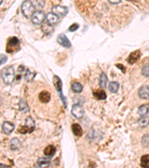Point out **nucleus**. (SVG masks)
I'll list each match as a JSON object with an SVG mask.
<instances>
[{"label": "nucleus", "instance_id": "obj_1", "mask_svg": "<svg viewBox=\"0 0 149 168\" xmlns=\"http://www.w3.org/2000/svg\"><path fill=\"white\" fill-rule=\"evenodd\" d=\"M1 76L5 84H10L15 79V70L12 66L4 67L1 70Z\"/></svg>", "mask_w": 149, "mask_h": 168}, {"label": "nucleus", "instance_id": "obj_2", "mask_svg": "<svg viewBox=\"0 0 149 168\" xmlns=\"http://www.w3.org/2000/svg\"><path fill=\"white\" fill-rule=\"evenodd\" d=\"M21 10H22V14L25 17L29 18V17H32V15L35 12L34 11H35V7L33 5L32 2L25 1V2H22V6H21Z\"/></svg>", "mask_w": 149, "mask_h": 168}, {"label": "nucleus", "instance_id": "obj_3", "mask_svg": "<svg viewBox=\"0 0 149 168\" xmlns=\"http://www.w3.org/2000/svg\"><path fill=\"white\" fill-rule=\"evenodd\" d=\"M53 83L55 87L56 90L57 91V92L59 93V95H60V97L62 100L63 103L64 104V106H66V99L64 97V94L62 93V82L60 80V78L57 76H55L53 78Z\"/></svg>", "mask_w": 149, "mask_h": 168}, {"label": "nucleus", "instance_id": "obj_4", "mask_svg": "<svg viewBox=\"0 0 149 168\" xmlns=\"http://www.w3.org/2000/svg\"><path fill=\"white\" fill-rule=\"evenodd\" d=\"M45 17H46V16L43 11H37L32 15L31 22L34 25H40V24H42L43 22Z\"/></svg>", "mask_w": 149, "mask_h": 168}, {"label": "nucleus", "instance_id": "obj_5", "mask_svg": "<svg viewBox=\"0 0 149 168\" xmlns=\"http://www.w3.org/2000/svg\"><path fill=\"white\" fill-rule=\"evenodd\" d=\"M20 45V40L17 37H11L8 40L7 44V52H12L14 51L16 47Z\"/></svg>", "mask_w": 149, "mask_h": 168}, {"label": "nucleus", "instance_id": "obj_6", "mask_svg": "<svg viewBox=\"0 0 149 168\" xmlns=\"http://www.w3.org/2000/svg\"><path fill=\"white\" fill-rule=\"evenodd\" d=\"M52 13H55L57 17H64L68 13V8L62 5H55L52 7Z\"/></svg>", "mask_w": 149, "mask_h": 168}, {"label": "nucleus", "instance_id": "obj_7", "mask_svg": "<svg viewBox=\"0 0 149 168\" xmlns=\"http://www.w3.org/2000/svg\"><path fill=\"white\" fill-rule=\"evenodd\" d=\"M71 113H72L73 117H75L77 119H80L84 116V109L80 105L75 104L72 105Z\"/></svg>", "mask_w": 149, "mask_h": 168}, {"label": "nucleus", "instance_id": "obj_8", "mask_svg": "<svg viewBox=\"0 0 149 168\" xmlns=\"http://www.w3.org/2000/svg\"><path fill=\"white\" fill-rule=\"evenodd\" d=\"M141 56H142V54H141L140 50L137 49V50L134 51L130 54L128 58H127V63L130 64H134L137 60H139V59L141 58Z\"/></svg>", "mask_w": 149, "mask_h": 168}, {"label": "nucleus", "instance_id": "obj_9", "mask_svg": "<svg viewBox=\"0 0 149 168\" xmlns=\"http://www.w3.org/2000/svg\"><path fill=\"white\" fill-rule=\"evenodd\" d=\"M57 41L60 45L65 48H70L71 47V42L69 39L67 38L66 36L64 34H60L57 37Z\"/></svg>", "mask_w": 149, "mask_h": 168}, {"label": "nucleus", "instance_id": "obj_10", "mask_svg": "<svg viewBox=\"0 0 149 168\" xmlns=\"http://www.w3.org/2000/svg\"><path fill=\"white\" fill-rule=\"evenodd\" d=\"M138 95H139V97L143 99H149V86H142L138 91Z\"/></svg>", "mask_w": 149, "mask_h": 168}, {"label": "nucleus", "instance_id": "obj_11", "mask_svg": "<svg viewBox=\"0 0 149 168\" xmlns=\"http://www.w3.org/2000/svg\"><path fill=\"white\" fill-rule=\"evenodd\" d=\"M14 127H15L14 124L12 123L11 122H8V121H5L2 126V131L6 134H10L14 129Z\"/></svg>", "mask_w": 149, "mask_h": 168}, {"label": "nucleus", "instance_id": "obj_12", "mask_svg": "<svg viewBox=\"0 0 149 168\" xmlns=\"http://www.w3.org/2000/svg\"><path fill=\"white\" fill-rule=\"evenodd\" d=\"M51 99V93L46 91H43L39 93V100L43 103H49Z\"/></svg>", "mask_w": 149, "mask_h": 168}, {"label": "nucleus", "instance_id": "obj_13", "mask_svg": "<svg viewBox=\"0 0 149 168\" xmlns=\"http://www.w3.org/2000/svg\"><path fill=\"white\" fill-rule=\"evenodd\" d=\"M51 157L39 158L37 160V165L40 168H47L50 164Z\"/></svg>", "mask_w": 149, "mask_h": 168}, {"label": "nucleus", "instance_id": "obj_14", "mask_svg": "<svg viewBox=\"0 0 149 168\" xmlns=\"http://www.w3.org/2000/svg\"><path fill=\"white\" fill-rule=\"evenodd\" d=\"M45 20H46V22H48V23L52 25H55V24H56L57 22H58L59 18L57 15L55 14V13H49L46 15Z\"/></svg>", "mask_w": 149, "mask_h": 168}, {"label": "nucleus", "instance_id": "obj_15", "mask_svg": "<svg viewBox=\"0 0 149 168\" xmlns=\"http://www.w3.org/2000/svg\"><path fill=\"white\" fill-rule=\"evenodd\" d=\"M56 153V148L53 146V145H49L44 149L43 154L45 155L46 157H51L52 158L54 155Z\"/></svg>", "mask_w": 149, "mask_h": 168}, {"label": "nucleus", "instance_id": "obj_16", "mask_svg": "<svg viewBox=\"0 0 149 168\" xmlns=\"http://www.w3.org/2000/svg\"><path fill=\"white\" fill-rule=\"evenodd\" d=\"M72 130L73 134L77 137L82 136L83 134V130L82 128L80 127V125L78 123H73L72 125Z\"/></svg>", "mask_w": 149, "mask_h": 168}, {"label": "nucleus", "instance_id": "obj_17", "mask_svg": "<svg viewBox=\"0 0 149 168\" xmlns=\"http://www.w3.org/2000/svg\"><path fill=\"white\" fill-rule=\"evenodd\" d=\"M92 94L95 98L99 100H104L107 98V94L103 90H95L92 92Z\"/></svg>", "mask_w": 149, "mask_h": 168}, {"label": "nucleus", "instance_id": "obj_18", "mask_svg": "<svg viewBox=\"0 0 149 168\" xmlns=\"http://www.w3.org/2000/svg\"><path fill=\"white\" fill-rule=\"evenodd\" d=\"M25 126L29 129L30 133H31L34 131V126H35V123H34V120L31 117H29L26 118V119H25Z\"/></svg>", "mask_w": 149, "mask_h": 168}, {"label": "nucleus", "instance_id": "obj_19", "mask_svg": "<svg viewBox=\"0 0 149 168\" xmlns=\"http://www.w3.org/2000/svg\"><path fill=\"white\" fill-rule=\"evenodd\" d=\"M119 84L117 82H111L108 84V89L113 93H116L119 91Z\"/></svg>", "mask_w": 149, "mask_h": 168}, {"label": "nucleus", "instance_id": "obj_20", "mask_svg": "<svg viewBox=\"0 0 149 168\" xmlns=\"http://www.w3.org/2000/svg\"><path fill=\"white\" fill-rule=\"evenodd\" d=\"M140 165L143 168H149V155H143L141 157Z\"/></svg>", "mask_w": 149, "mask_h": 168}, {"label": "nucleus", "instance_id": "obj_21", "mask_svg": "<svg viewBox=\"0 0 149 168\" xmlns=\"http://www.w3.org/2000/svg\"><path fill=\"white\" fill-rule=\"evenodd\" d=\"M149 111V107L146 105H143L139 108L138 109V114H139V116L141 117H144L145 116H146V114L148 113Z\"/></svg>", "mask_w": 149, "mask_h": 168}, {"label": "nucleus", "instance_id": "obj_22", "mask_svg": "<svg viewBox=\"0 0 149 168\" xmlns=\"http://www.w3.org/2000/svg\"><path fill=\"white\" fill-rule=\"evenodd\" d=\"M71 88H72V91L74 93H79L82 91L83 90V86L82 84H80L79 82H73L71 86Z\"/></svg>", "mask_w": 149, "mask_h": 168}, {"label": "nucleus", "instance_id": "obj_23", "mask_svg": "<svg viewBox=\"0 0 149 168\" xmlns=\"http://www.w3.org/2000/svg\"><path fill=\"white\" fill-rule=\"evenodd\" d=\"M99 86L101 87H106V84L107 83V77L106 76V74L104 72H102V73L101 74L100 76H99Z\"/></svg>", "mask_w": 149, "mask_h": 168}, {"label": "nucleus", "instance_id": "obj_24", "mask_svg": "<svg viewBox=\"0 0 149 168\" xmlns=\"http://www.w3.org/2000/svg\"><path fill=\"white\" fill-rule=\"evenodd\" d=\"M41 28H42L43 32L45 34H50L51 32H52V30H53V27H52V25L49 24L47 22H43Z\"/></svg>", "mask_w": 149, "mask_h": 168}, {"label": "nucleus", "instance_id": "obj_25", "mask_svg": "<svg viewBox=\"0 0 149 168\" xmlns=\"http://www.w3.org/2000/svg\"><path fill=\"white\" fill-rule=\"evenodd\" d=\"M20 146V142L17 138H13V139L10 141V147L12 150H17Z\"/></svg>", "mask_w": 149, "mask_h": 168}, {"label": "nucleus", "instance_id": "obj_26", "mask_svg": "<svg viewBox=\"0 0 149 168\" xmlns=\"http://www.w3.org/2000/svg\"><path fill=\"white\" fill-rule=\"evenodd\" d=\"M19 108H20V111H22V112H26V111H29V107H28V105L25 103V100L22 99H21L20 100V103H19Z\"/></svg>", "mask_w": 149, "mask_h": 168}, {"label": "nucleus", "instance_id": "obj_27", "mask_svg": "<svg viewBox=\"0 0 149 168\" xmlns=\"http://www.w3.org/2000/svg\"><path fill=\"white\" fill-rule=\"evenodd\" d=\"M35 75H36L35 72H32L31 71H30V70L27 69L26 72H25V80H26L27 82H31V81L34 79Z\"/></svg>", "mask_w": 149, "mask_h": 168}, {"label": "nucleus", "instance_id": "obj_28", "mask_svg": "<svg viewBox=\"0 0 149 168\" xmlns=\"http://www.w3.org/2000/svg\"><path fill=\"white\" fill-rule=\"evenodd\" d=\"M142 144L144 147H148L149 146V134H145L142 138Z\"/></svg>", "mask_w": 149, "mask_h": 168}, {"label": "nucleus", "instance_id": "obj_29", "mask_svg": "<svg viewBox=\"0 0 149 168\" xmlns=\"http://www.w3.org/2000/svg\"><path fill=\"white\" fill-rule=\"evenodd\" d=\"M142 74L146 77H149V64H146L144 67L142 68Z\"/></svg>", "mask_w": 149, "mask_h": 168}, {"label": "nucleus", "instance_id": "obj_30", "mask_svg": "<svg viewBox=\"0 0 149 168\" xmlns=\"http://www.w3.org/2000/svg\"><path fill=\"white\" fill-rule=\"evenodd\" d=\"M148 123L149 121L148 120L147 118L146 117H141L140 119H139V121H138V123H139V125L141 127H146V126L148 124Z\"/></svg>", "mask_w": 149, "mask_h": 168}, {"label": "nucleus", "instance_id": "obj_31", "mask_svg": "<svg viewBox=\"0 0 149 168\" xmlns=\"http://www.w3.org/2000/svg\"><path fill=\"white\" fill-rule=\"evenodd\" d=\"M32 3L34 5L35 8H37L41 9L45 5V2H43V1H34V2H32Z\"/></svg>", "mask_w": 149, "mask_h": 168}, {"label": "nucleus", "instance_id": "obj_32", "mask_svg": "<svg viewBox=\"0 0 149 168\" xmlns=\"http://www.w3.org/2000/svg\"><path fill=\"white\" fill-rule=\"evenodd\" d=\"M18 131L20 133V134H26V133H30V130L26 126H23L21 128H20L18 129Z\"/></svg>", "mask_w": 149, "mask_h": 168}, {"label": "nucleus", "instance_id": "obj_33", "mask_svg": "<svg viewBox=\"0 0 149 168\" xmlns=\"http://www.w3.org/2000/svg\"><path fill=\"white\" fill-rule=\"evenodd\" d=\"M78 28H79L78 24L73 23V24H72V25H71L70 26H69V32H75V31L77 30V29H78Z\"/></svg>", "mask_w": 149, "mask_h": 168}, {"label": "nucleus", "instance_id": "obj_34", "mask_svg": "<svg viewBox=\"0 0 149 168\" xmlns=\"http://www.w3.org/2000/svg\"><path fill=\"white\" fill-rule=\"evenodd\" d=\"M0 57H1V59H0V64L2 65V64H4L6 62L7 60H8V58H7V56H5V55H3V54H1Z\"/></svg>", "mask_w": 149, "mask_h": 168}, {"label": "nucleus", "instance_id": "obj_35", "mask_svg": "<svg viewBox=\"0 0 149 168\" xmlns=\"http://www.w3.org/2000/svg\"><path fill=\"white\" fill-rule=\"evenodd\" d=\"M116 67H117V68H119V69H120L121 71H122V72L123 73H125L126 69H125V67L124 66L122 65V64H116Z\"/></svg>", "mask_w": 149, "mask_h": 168}, {"label": "nucleus", "instance_id": "obj_36", "mask_svg": "<svg viewBox=\"0 0 149 168\" xmlns=\"http://www.w3.org/2000/svg\"><path fill=\"white\" fill-rule=\"evenodd\" d=\"M109 2L111 4H112V5H117V4L120 3L121 1L120 0H119V1H109Z\"/></svg>", "mask_w": 149, "mask_h": 168}, {"label": "nucleus", "instance_id": "obj_37", "mask_svg": "<svg viewBox=\"0 0 149 168\" xmlns=\"http://www.w3.org/2000/svg\"><path fill=\"white\" fill-rule=\"evenodd\" d=\"M25 70V67H23V66H20V67L18 68V72H20V71H21V72H23V71Z\"/></svg>", "mask_w": 149, "mask_h": 168}]
</instances>
